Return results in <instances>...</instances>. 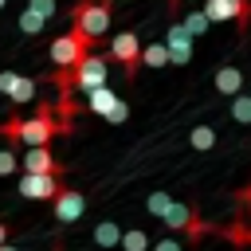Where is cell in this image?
<instances>
[{"instance_id": "6da1fadb", "label": "cell", "mask_w": 251, "mask_h": 251, "mask_svg": "<svg viewBox=\"0 0 251 251\" xmlns=\"http://www.w3.org/2000/svg\"><path fill=\"white\" fill-rule=\"evenodd\" d=\"M0 133H4L8 141H16V145L31 149V145H47V141L59 133V122H55V110L43 106L35 118H8V122L0 126Z\"/></svg>"}, {"instance_id": "7a4b0ae2", "label": "cell", "mask_w": 251, "mask_h": 251, "mask_svg": "<svg viewBox=\"0 0 251 251\" xmlns=\"http://www.w3.org/2000/svg\"><path fill=\"white\" fill-rule=\"evenodd\" d=\"M110 12H114V0H78L75 4V31H82L90 43L102 39L110 31Z\"/></svg>"}, {"instance_id": "3957f363", "label": "cell", "mask_w": 251, "mask_h": 251, "mask_svg": "<svg viewBox=\"0 0 251 251\" xmlns=\"http://www.w3.org/2000/svg\"><path fill=\"white\" fill-rule=\"evenodd\" d=\"M47 55H51L55 71H75V67L90 55V39H86L82 31H75V27H71V31H63V35H55V39H51V51H47Z\"/></svg>"}, {"instance_id": "277c9868", "label": "cell", "mask_w": 251, "mask_h": 251, "mask_svg": "<svg viewBox=\"0 0 251 251\" xmlns=\"http://www.w3.org/2000/svg\"><path fill=\"white\" fill-rule=\"evenodd\" d=\"M110 59L122 63L126 78L133 82L137 71H141V39H137V31H118V35L110 39Z\"/></svg>"}, {"instance_id": "5b68a950", "label": "cell", "mask_w": 251, "mask_h": 251, "mask_svg": "<svg viewBox=\"0 0 251 251\" xmlns=\"http://www.w3.org/2000/svg\"><path fill=\"white\" fill-rule=\"evenodd\" d=\"M204 16L208 24H251V0H204Z\"/></svg>"}, {"instance_id": "8992f818", "label": "cell", "mask_w": 251, "mask_h": 251, "mask_svg": "<svg viewBox=\"0 0 251 251\" xmlns=\"http://www.w3.org/2000/svg\"><path fill=\"white\" fill-rule=\"evenodd\" d=\"M106 71H110V59L86 55V59L71 71V90H98V86H106Z\"/></svg>"}, {"instance_id": "52a82bcc", "label": "cell", "mask_w": 251, "mask_h": 251, "mask_svg": "<svg viewBox=\"0 0 251 251\" xmlns=\"http://www.w3.org/2000/svg\"><path fill=\"white\" fill-rule=\"evenodd\" d=\"M16 188H20V196H27V200H55L59 188H63V176H59V173H24Z\"/></svg>"}, {"instance_id": "ba28073f", "label": "cell", "mask_w": 251, "mask_h": 251, "mask_svg": "<svg viewBox=\"0 0 251 251\" xmlns=\"http://www.w3.org/2000/svg\"><path fill=\"white\" fill-rule=\"evenodd\" d=\"M161 224H165V227H173V231H188L192 239H200V235H204V224H200L196 208H188V204H173V208L161 216Z\"/></svg>"}, {"instance_id": "9c48e42d", "label": "cell", "mask_w": 251, "mask_h": 251, "mask_svg": "<svg viewBox=\"0 0 251 251\" xmlns=\"http://www.w3.org/2000/svg\"><path fill=\"white\" fill-rule=\"evenodd\" d=\"M51 204H55V220H59V224H75V220H82V212H86V196H82L78 188H59V196H55Z\"/></svg>"}, {"instance_id": "30bf717a", "label": "cell", "mask_w": 251, "mask_h": 251, "mask_svg": "<svg viewBox=\"0 0 251 251\" xmlns=\"http://www.w3.org/2000/svg\"><path fill=\"white\" fill-rule=\"evenodd\" d=\"M165 47H169V63L188 67V59H192V35L184 31V24H173L165 31Z\"/></svg>"}, {"instance_id": "8fae6325", "label": "cell", "mask_w": 251, "mask_h": 251, "mask_svg": "<svg viewBox=\"0 0 251 251\" xmlns=\"http://www.w3.org/2000/svg\"><path fill=\"white\" fill-rule=\"evenodd\" d=\"M20 165H24V173H59V176H63V165L51 157L47 145H31V149H24Z\"/></svg>"}, {"instance_id": "7c38bea8", "label": "cell", "mask_w": 251, "mask_h": 251, "mask_svg": "<svg viewBox=\"0 0 251 251\" xmlns=\"http://www.w3.org/2000/svg\"><path fill=\"white\" fill-rule=\"evenodd\" d=\"M212 82H216V90H220V94L235 98V94H243V82H247V75H243V67H220Z\"/></svg>"}, {"instance_id": "4fadbf2b", "label": "cell", "mask_w": 251, "mask_h": 251, "mask_svg": "<svg viewBox=\"0 0 251 251\" xmlns=\"http://www.w3.org/2000/svg\"><path fill=\"white\" fill-rule=\"evenodd\" d=\"M122 98L110 90V86H98V90H86V110L94 114V118H110V110L118 106Z\"/></svg>"}, {"instance_id": "5bb4252c", "label": "cell", "mask_w": 251, "mask_h": 251, "mask_svg": "<svg viewBox=\"0 0 251 251\" xmlns=\"http://www.w3.org/2000/svg\"><path fill=\"white\" fill-rule=\"evenodd\" d=\"M94 243H98V247H118V243H122V227H118V220H102V224L94 227Z\"/></svg>"}, {"instance_id": "9a60e30c", "label": "cell", "mask_w": 251, "mask_h": 251, "mask_svg": "<svg viewBox=\"0 0 251 251\" xmlns=\"http://www.w3.org/2000/svg\"><path fill=\"white\" fill-rule=\"evenodd\" d=\"M141 67H169V47H165V43L141 47Z\"/></svg>"}, {"instance_id": "2e32d148", "label": "cell", "mask_w": 251, "mask_h": 251, "mask_svg": "<svg viewBox=\"0 0 251 251\" xmlns=\"http://www.w3.org/2000/svg\"><path fill=\"white\" fill-rule=\"evenodd\" d=\"M188 145L200 149V153H208V149L216 145V126H196V129L188 133Z\"/></svg>"}, {"instance_id": "e0dca14e", "label": "cell", "mask_w": 251, "mask_h": 251, "mask_svg": "<svg viewBox=\"0 0 251 251\" xmlns=\"http://www.w3.org/2000/svg\"><path fill=\"white\" fill-rule=\"evenodd\" d=\"M122 251H149L153 243H149V235L141 231V227H129V231H122V243H118Z\"/></svg>"}, {"instance_id": "ac0fdd59", "label": "cell", "mask_w": 251, "mask_h": 251, "mask_svg": "<svg viewBox=\"0 0 251 251\" xmlns=\"http://www.w3.org/2000/svg\"><path fill=\"white\" fill-rule=\"evenodd\" d=\"M43 24H47V20H43L39 12H31V8H24V12H20V31H24V35H39V31H43Z\"/></svg>"}, {"instance_id": "d6986e66", "label": "cell", "mask_w": 251, "mask_h": 251, "mask_svg": "<svg viewBox=\"0 0 251 251\" xmlns=\"http://www.w3.org/2000/svg\"><path fill=\"white\" fill-rule=\"evenodd\" d=\"M184 31L196 39V35H204L208 31V16H204V8H192L188 16H184Z\"/></svg>"}, {"instance_id": "ffe728a7", "label": "cell", "mask_w": 251, "mask_h": 251, "mask_svg": "<svg viewBox=\"0 0 251 251\" xmlns=\"http://www.w3.org/2000/svg\"><path fill=\"white\" fill-rule=\"evenodd\" d=\"M231 118L239 126H251V94H235L231 98Z\"/></svg>"}, {"instance_id": "44dd1931", "label": "cell", "mask_w": 251, "mask_h": 251, "mask_svg": "<svg viewBox=\"0 0 251 251\" xmlns=\"http://www.w3.org/2000/svg\"><path fill=\"white\" fill-rule=\"evenodd\" d=\"M8 98H12V102H31V98H35V78H24V75H20Z\"/></svg>"}, {"instance_id": "7402d4cb", "label": "cell", "mask_w": 251, "mask_h": 251, "mask_svg": "<svg viewBox=\"0 0 251 251\" xmlns=\"http://www.w3.org/2000/svg\"><path fill=\"white\" fill-rule=\"evenodd\" d=\"M145 208H149V216H157V220H161V216H165V212H169V208H173V196H169V192H161V188H157V192H153V196H149V200H145Z\"/></svg>"}, {"instance_id": "603a6c76", "label": "cell", "mask_w": 251, "mask_h": 251, "mask_svg": "<svg viewBox=\"0 0 251 251\" xmlns=\"http://www.w3.org/2000/svg\"><path fill=\"white\" fill-rule=\"evenodd\" d=\"M16 165H20V157H16L12 149H0V176H8Z\"/></svg>"}, {"instance_id": "cb8c5ba5", "label": "cell", "mask_w": 251, "mask_h": 251, "mask_svg": "<svg viewBox=\"0 0 251 251\" xmlns=\"http://www.w3.org/2000/svg\"><path fill=\"white\" fill-rule=\"evenodd\" d=\"M27 8H31V12H39L43 20H51V16H55V0H31Z\"/></svg>"}, {"instance_id": "d4e9b609", "label": "cell", "mask_w": 251, "mask_h": 251, "mask_svg": "<svg viewBox=\"0 0 251 251\" xmlns=\"http://www.w3.org/2000/svg\"><path fill=\"white\" fill-rule=\"evenodd\" d=\"M126 118H129V106H126V102H118V106L110 110V118H106V122H110V126H118V122H126Z\"/></svg>"}, {"instance_id": "484cf974", "label": "cell", "mask_w": 251, "mask_h": 251, "mask_svg": "<svg viewBox=\"0 0 251 251\" xmlns=\"http://www.w3.org/2000/svg\"><path fill=\"white\" fill-rule=\"evenodd\" d=\"M16 71H0V94H12V86H16Z\"/></svg>"}, {"instance_id": "4316f807", "label": "cell", "mask_w": 251, "mask_h": 251, "mask_svg": "<svg viewBox=\"0 0 251 251\" xmlns=\"http://www.w3.org/2000/svg\"><path fill=\"white\" fill-rule=\"evenodd\" d=\"M149 251H184V247H180V239H157Z\"/></svg>"}, {"instance_id": "83f0119b", "label": "cell", "mask_w": 251, "mask_h": 251, "mask_svg": "<svg viewBox=\"0 0 251 251\" xmlns=\"http://www.w3.org/2000/svg\"><path fill=\"white\" fill-rule=\"evenodd\" d=\"M4 239H8V224H0V247H4Z\"/></svg>"}, {"instance_id": "f1b7e54d", "label": "cell", "mask_w": 251, "mask_h": 251, "mask_svg": "<svg viewBox=\"0 0 251 251\" xmlns=\"http://www.w3.org/2000/svg\"><path fill=\"white\" fill-rule=\"evenodd\" d=\"M0 251H16V247H8V243H4V247H0Z\"/></svg>"}, {"instance_id": "f546056e", "label": "cell", "mask_w": 251, "mask_h": 251, "mask_svg": "<svg viewBox=\"0 0 251 251\" xmlns=\"http://www.w3.org/2000/svg\"><path fill=\"white\" fill-rule=\"evenodd\" d=\"M4 4H8V0H0V8H4Z\"/></svg>"}]
</instances>
